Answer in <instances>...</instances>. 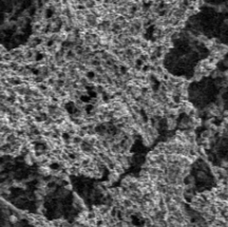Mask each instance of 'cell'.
I'll return each instance as SVG.
<instances>
[{"mask_svg": "<svg viewBox=\"0 0 228 227\" xmlns=\"http://www.w3.org/2000/svg\"><path fill=\"white\" fill-rule=\"evenodd\" d=\"M177 127V121L175 117H166V129L167 131H173Z\"/></svg>", "mask_w": 228, "mask_h": 227, "instance_id": "cell-1", "label": "cell"}, {"mask_svg": "<svg viewBox=\"0 0 228 227\" xmlns=\"http://www.w3.org/2000/svg\"><path fill=\"white\" fill-rule=\"evenodd\" d=\"M120 174L117 173L115 170H109V173H108V181L111 182V183H116V182H118L120 180Z\"/></svg>", "mask_w": 228, "mask_h": 227, "instance_id": "cell-2", "label": "cell"}, {"mask_svg": "<svg viewBox=\"0 0 228 227\" xmlns=\"http://www.w3.org/2000/svg\"><path fill=\"white\" fill-rule=\"evenodd\" d=\"M212 136H215V133H213L210 129H206V130L203 131L201 134L202 138H210V137H212Z\"/></svg>", "mask_w": 228, "mask_h": 227, "instance_id": "cell-3", "label": "cell"}]
</instances>
